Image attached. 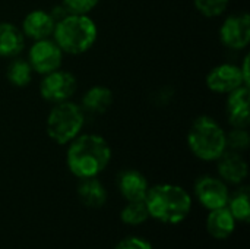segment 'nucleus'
Masks as SVG:
<instances>
[{
    "label": "nucleus",
    "instance_id": "f257e3e1",
    "mask_svg": "<svg viewBox=\"0 0 250 249\" xmlns=\"http://www.w3.org/2000/svg\"><path fill=\"white\" fill-rule=\"evenodd\" d=\"M110 144L95 134L78 135L69 142L66 163L70 173L79 179L97 178L110 163Z\"/></svg>",
    "mask_w": 250,
    "mask_h": 249
},
{
    "label": "nucleus",
    "instance_id": "f03ea898",
    "mask_svg": "<svg viewBox=\"0 0 250 249\" xmlns=\"http://www.w3.org/2000/svg\"><path fill=\"white\" fill-rule=\"evenodd\" d=\"M149 217L167 225L183 222L192 208V198L186 189L171 183L151 186L145 197Z\"/></svg>",
    "mask_w": 250,
    "mask_h": 249
},
{
    "label": "nucleus",
    "instance_id": "7ed1b4c3",
    "mask_svg": "<svg viewBox=\"0 0 250 249\" xmlns=\"http://www.w3.org/2000/svg\"><path fill=\"white\" fill-rule=\"evenodd\" d=\"M53 37L63 53L82 54L95 44L98 29L88 15L69 13L66 18L56 22Z\"/></svg>",
    "mask_w": 250,
    "mask_h": 249
},
{
    "label": "nucleus",
    "instance_id": "20e7f679",
    "mask_svg": "<svg viewBox=\"0 0 250 249\" xmlns=\"http://www.w3.org/2000/svg\"><path fill=\"white\" fill-rule=\"evenodd\" d=\"M188 145L195 157L215 161L226 150V131L209 116H199L188 132Z\"/></svg>",
    "mask_w": 250,
    "mask_h": 249
},
{
    "label": "nucleus",
    "instance_id": "39448f33",
    "mask_svg": "<svg viewBox=\"0 0 250 249\" xmlns=\"http://www.w3.org/2000/svg\"><path fill=\"white\" fill-rule=\"evenodd\" d=\"M85 112L81 106L69 100L54 104L47 116L45 131L51 141L59 145H66L81 134Z\"/></svg>",
    "mask_w": 250,
    "mask_h": 249
},
{
    "label": "nucleus",
    "instance_id": "423d86ee",
    "mask_svg": "<svg viewBox=\"0 0 250 249\" xmlns=\"http://www.w3.org/2000/svg\"><path fill=\"white\" fill-rule=\"evenodd\" d=\"M76 91V78L67 70H53L47 75H42L40 84V94L45 101L53 104L69 101Z\"/></svg>",
    "mask_w": 250,
    "mask_h": 249
},
{
    "label": "nucleus",
    "instance_id": "0eeeda50",
    "mask_svg": "<svg viewBox=\"0 0 250 249\" xmlns=\"http://www.w3.org/2000/svg\"><path fill=\"white\" fill-rule=\"evenodd\" d=\"M63 60V51L54 40L44 38L37 40L28 51V63L32 70L40 75H47L60 69Z\"/></svg>",
    "mask_w": 250,
    "mask_h": 249
},
{
    "label": "nucleus",
    "instance_id": "6e6552de",
    "mask_svg": "<svg viewBox=\"0 0 250 249\" xmlns=\"http://www.w3.org/2000/svg\"><path fill=\"white\" fill-rule=\"evenodd\" d=\"M221 43L233 50L246 48L250 43V16L249 13H234L226 18L220 28Z\"/></svg>",
    "mask_w": 250,
    "mask_h": 249
},
{
    "label": "nucleus",
    "instance_id": "1a4fd4ad",
    "mask_svg": "<svg viewBox=\"0 0 250 249\" xmlns=\"http://www.w3.org/2000/svg\"><path fill=\"white\" fill-rule=\"evenodd\" d=\"M246 85L240 66L223 63L215 66L207 75V87L215 94H230L234 90ZM248 87V85H246Z\"/></svg>",
    "mask_w": 250,
    "mask_h": 249
},
{
    "label": "nucleus",
    "instance_id": "9d476101",
    "mask_svg": "<svg viewBox=\"0 0 250 249\" xmlns=\"http://www.w3.org/2000/svg\"><path fill=\"white\" fill-rule=\"evenodd\" d=\"M195 194L199 203L209 211L226 207L230 197L226 182L212 176H204L198 179L195 185Z\"/></svg>",
    "mask_w": 250,
    "mask_h": 249
},
{
    "label": "nucleus",
    "instance_id": "9b49d317",
    "mask_svg": "<svg viewBox=\"0 0 250 249\" xmlns=\"http://www.w3.org/2000/svg\"><path fill=\"white\" fill-rule=\"evenodd\" d=\"M250 91L243 85L233 92L227 94L226 113L233 128H248L250 123Z\"/></svg>",
    "mask_w": 250,
    "mask_h": 249
},
{
    "label": "nucleus",
    "instance_id": "f8f14e48",
    "mask_svg": "<svg viewBox=\"0 0 250 249\" xmlns=\"http://www.w3.org/2000/svg\"><path fill=\"white\" fill-rule=\"evenodd\" d=\"M217 161H218V166H217L218 173L224 182L239 185L248 178V173H249L248 163L239 151H233L227 148L217 158Z\"/></svg>",
    "mask_w": 250,
    "mask_h": 249
},
{
    "label": "nucleus",
    "instance_id": "ddd939ff",
    "mask_svg": "<svg viewBox=\"0 0 250 249\" xmlns=\"http://www.w3.org/2000/svg\"><path fill=\"white\" fill-rule=\"evenodd\" d=\"M56 22L51 18L50 12L35 9L26 13V16L22 21V32L25 37H29L31 40H44L50 38L53 35Z\"/></svg>",
    "mask_w": 250,
    "mask_h": 249
},
{
    "label": "nucleus",
    "instance_id": "4468645a",
    "mask_svg": "<svg viewBox=\"0 0 250 249\" xmlns=\"http://www.w3.org/2000/svg\"><path fill=\"white\" fill-rule=\"evenodd\" d=\"M117 186L126 201H144L149 189L146 178L138 170H125L117 178Z\"/></svg>",
    "mask_w": 250,
    "mask_h": 249
},
{
    "label": "nucleus",
    "instance_id": "2eb2a0df",
    "mask_svg": "<svg viewBox=\"0 0 250 249\" xmlns=\"http://www.w3.org/2000/svg\"><path fill=\"white\" fill-rule=\"evenodd\" d=\"M25 47V35L12 22H0V57H16Z\"/></svg>",
    "mask_w": 250,
    "mask_h": 249
},
{
    "label": "nucleus",
    "instance_id": "dca6fc26",
    "mask_svg": "<svg viewBox=\"0 0 250 249\" xmlns=\"http://www.w3.org/2000/svg\"><path fill=\"white\" fill-rule=\"evenodd\" d=\"M236 229V220L227 207L211 210L207 219V230L215 239H227Z\"/></svg>",
    "mask_w": 250,
    "mask_h": 249
},
{
    "label": "nucleus",
    "instance_id": "f3484780",
    "mask_svg": "<svg viewBox=\"0 0 250 249\" xmlns=\"http://www.w3.org/2000/svg\"><path fill=\"white\" fill-rule=\"evenodd\" d=\"M113 104V91L104 85L91 87L82 97L81 107L86 113L103 114Z\"/></svg>",
    "mask_w": 250,
    "mask_h": 249
},
{
    "label": "nucleus",
    "instance_id": "a211bd4d",
    "mask_svg": "<svg viewBox=\"0 0 250 249\" xmlns=\"http://www.w3.org/2000/svg\"><path fill=\"white\" fill-rule=\"evenodd\" d=\"M78 186V197L88 208H101L107 201V191L97 178L81 179Z\"/></svg>",
    "mask_w": 250,
    "mask_h": 249
},
{
    "label": "nucleus",
    "instance_id": "6ab92c4d",
    "mask_svg": "<svg viewBox=\"0 0 250 249\" xmlns=\"http://www.w3.org/2000/svg\"><path fill=\"white\" fill-rule=\"evenodd\" d=\"M32 73H34V70H32L31 65L28 63V60L18 57V56L13 57V60L7 65V69H6L7 81L18 88L26 87L32 79Z\"/></svg>",
    "mask_w": 250,
    "mask_h": 249
},
{
    "label": "nucleus",
    "instance_id": "aec40b11",
    "mask_svg": "<svg viewBox=\"0 0 250 249\" xmlns=\"http://www.w3.org/2000/svg\"><path fill=\"white\" fill-rule=\"evenodd\" d=\"M229 211L236 222H249L250 219V192L248 186L239 188L231 197H229Z\"/></svg>",
    "mask_w": 250,
    "mask_h": 249
},
{
    "label": "nucleus",
    "instance_id": "412c9836",
    "mask_svg": "<svg viewBox=\"0 0 250 249\" xmlns=\"http://www.w3.org/2000/svg\"><path fill=\"white\" fill-rule=\"evenodd\" d=\"M149 213L144 201H127L126 207L120 213V219L123 223L130 225V226H138L142 225L148 220Z\"/></svg>",
    "mask_w": 250,
    "mask_h": 249
},
{
    "label": "nucleus",
    "instance_id": "4be33fe9",
    "mask_svg": "<svg viewBox=\"0 0 250 249\" xmlns=\"http://www.w3.org/2000/svg\"><path fill=\"white\" fill-rule=\"evenodd\" d=\"M198 12L207 18H217L226 12L230 0H193Z\"/></svg>",
    "mask_w": 250,
    "mask_h": 249
},
{
    "label": "nucleus",
    "instance_id": "5701e85b",
    "mask_svg": "<svg viewBox=\"0 0 250 249\" xmlns=\"http://www.w3.org/2000/svg\"><path fill=\"white\" fill-rule=\"evenodd\" d=\"M226 142L227 148L233 151H243L249 147L250 135L248 128H233L229 134L226 132Z\"/></svg>",
    "mask_w": 250,
    "mask_h": 249
},
{
    "label": "nucleus",
    "instance_id": "b1692460",
    "mask_svg": "<svg viewBox=\"0 0 250 249\" xmlns=\"http://www.w3.org/2000/svg\"><path fill=\"white\" fill-rule=\"evenodd\" d=\"M63 6L69 10V13L75 15H88L92 12L100 0H63Z\"/></svg>",
    "mask_w": 250,
    "mask_h": 249
},
{
    "label": "nucleus",
    "instance_id": "393cba45",
    "mask_svg": "<svg viewBox=\"0 0 250 249\" xmlns=\"http://www.w3.org/2000/svg\"><path fill=\"white\" fill-rule=\"evenodd\" d=\"M116 249H152V247L148 241H145L142 238L130 236V238L120 241Z\"/></svg>",
    "mask_w": 250,
    "mask_h": 249
},
{
    "label": "nucleus",
    "instance_id": "a878e982",
    "mask_svg": "<svg viewBox=\"0 0 250 249\" xmlns=\"http://www.w3.org/2000/svg\"><path fill=\"white\" fill-rule=\"evenodd\" d=\"M50 15H51V18L54 19V22H59V21H62L63 18H66L67 15H69V10L63 6V3L62 4H57V6H54L51 10H50Z\"/></svg>",
    "mask_w": 250,
    "mask_h": 249
},
{
    "label": "nucleus",
    "instance_id": "bb28decb",
    "mask_svg": "<svg viewBox=\"0 0 250 249\" xmlns=\"http://www.w3.org/2000/svg\"><path fill=\"white\" fill-rule=\"evenodd\" d=\"M249 59L250 56H246L245 60H243V65L240 66V70H242V75H243V79H245V84L249 87L250 84V75H249Z\"/></svg>",
    "mask_w": 250,
    "mask_h": 249
}]
</instances>
